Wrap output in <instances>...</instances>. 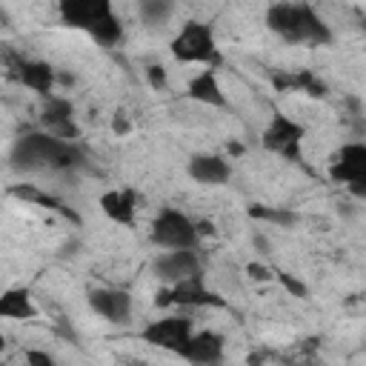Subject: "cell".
<instances>
[{"label": "cell", "mask_w": 366, "mask_h": 366, "mask_svg": "<svg viewBox=\"0 0 366 366\" xmlns=\"http://www.w3.org/2000/svg\"><path fill=\"white\" fill-rule=\"evenodd\" d=\"M329 177L335 183H346V186L363 180L366 177V143H346L335 154V160L329 166Z\"/></svg>", "instance_id": "12"}, {"label": "cell", "mask_w": 366, "mask_h": 366, "mask_svg": "<svg viewBox=\"0 0 366 366\" xmlns=\"http://www.w3.org/2000/svg\"><path fill=\"white\" fill-rule=\"evenodd\" d=\"M146 80H149V86H152L154 92H163V89L169 86V74H166V69L157 66V63L146 66Z\"/></svg>", "instance_id": "25"}, {"label": "cell", "mask_w": 366, "mask_h": 366, "mask_svg": "<svg viewBox=\"0 0 366 366\" xmlns=\"http://www.w3.org/2000/svg\"><path fill=\"white\" fill-rule=\"evenodd\" d=\"M149 237L157 249H166V252H180V249H197V223L177 212V209H160L157 217L152 220V229H149Z\"/></svg>", "instance_id": "4"}, {"label": "cell", "mask_w": 366, "mask_h": 366, "mask_svg": "<svg viewBox=\"0 0 366 366\" xmlns=\"http://www.w3.org/2000/svg\"><path fill=\"white\" fill-rule=\"evenodd\" d=\"M266 26L289 43L329 46L335 40L329 23L309 3H274V6H269Z\"/></svg>", "instance_id": "2"}, {"label": "cell", "mask_w": 366, "mask_h": 366, "mask_svg": "<svg viewBox=\"0 0 366 366\" xmlns=\"http://www.w3.org/2000/svg\"><path fill=\"white\" fill-rule=\"evenodd\" d=\"M11 160L17 169H54V172H69L83 166L86 154L77 143H69L57 134H43V132H29L17 137L11 149Z\"/></svg>", "instance_id": "1"}, {"label": "cell", "mask_w": 366, "mask_h": 366, "mask_svg": "<svg viewBox=\"0 0 366 366\" xmlns=\"http://www.w3.org/2000/svg\"><path fill=\"white\" fill-rule=\"evenodd\" d=\"M252 246H254L257 254H272V243H269V237H263L260 232L252 234Z\"/></svg>", "instance_id": "28"}, {"label": "cell", "mask_w": 366, "mask_h": 366, "mask_svg": "<svg viewBox=\"0 0 366 366\" xmlns=\"http://www.w3.org/2000/svg\"><path fill=\"white\" fill-rule=\"evenodd\" d=\"M306 366H315V363H306Z\"/></svg>", "instance_id": "36"}, {"label": "cell", "mask_w": 366, "mask_h": 366, "mask_svg": "<svg viewBox=\"0 0 366 366\" xmlns=\"http://www.w3.org/2000/svg\"><path fill=\"white\" fill-rule=\"evenodd\" d=\"M363 31H366V20H363Z\"/></svg>", "instance_id": "35"}, {"label": "cell", "mask_w": 366, "mask_h": 366, "mask_svg": "<svg viewBox=\"0 0 366 366\" xmlns=\"http://www.w3.org/2000/svg\"><path fill=\"white\" fill-rule=\"evenodd\" d=\"M217 229H214V223L212 220H200L197 223V234H214Z\"/></svg>", "instance_id": "31"}, {"label": "cell", "mask_w": 366, "mask_h": 366, "mask_svg": "<svg viewBox=\"0 0 366 366\" xmlns=\"http://www.w3.org/2000/svg\"><path fill=\"white\" fill-rule=\"evenodd\" d=\"M274 277H277V283H280L292 297H309L306 283H303V280H297L295 274H289V272H274Z\"/></svg>", "instance_id": "24"}, {"label": "cell", "mask_w": 366, "mask_h": 366, "mask_svg": "<svg viewBox=\"0 0 366 366\" xmlns=\"http://www.w3.org/2000/svg\"><path fill=\"white\" fill-rule=\"evenodd\" d=\"M355 197H360V200H366V177L363 180H357V183H352V186H346Z\"/></svg>", "instance_id": "30"}, {"label": "cell", "mask_w": 366, "mask_h": 366, "mask_svg": "<svg viewBox=\"0 0 366 366\" xmlns=\"http://www.w3.org/2000/svg\"><path fill=\"white\" fill-rule=\"evenodd\" d=\"M57 80H60L63 86H71V74H57Z\"/></svg>", "instance_id": "34"}, {"label": "cell", "mask_w": 366, "mask_h": 366, "mask_svg": "<svg viewBox=\"0 0 366 366\" xmlns=\"http://www.w3.org/2000/svg\"><path fill=\"white\" fill-rule=\"evenodd\" d=\"M183 357L189 363H194V366H220L223 363V337L217 332H212V329L194 332Z\"/></svg>", "instance_id": "14"}, {"label": "cell", "mask_w": 366, "mask_h": 366, "mask_svg": "<svg viewBox=\"0 0 366 366\" xmlns=\"http://www.w3.org/2000/svg\"><path fill=\"white\" fill-rule=\"evenodd\" d=\"M100 46H117L123 40V23L117 20V14L112 11L109 17H103L92 31H89Z\"/></svg>", "instance_id": "23"}, {"label": "cell", "mask_w": 366, "mask_h": 366, "mask_svg": "<svg viewBox=\"0 0 366 366\" xmlns=\"http://www.w3.org/2000/svg\"><path fill=\"white\" fill-rule=\"evenodd\" d=\"M172 11H174V6H172L169 0H140V3H137V14H140V20H143L146 26H160V23H166V20L172 17Z\"/></svg>", "instance_id": "22"}, {"label": "cell", "mask_w": 366, "mask_h": 366, "mask_svg": "<svg viewBox=\"0 0 366 366\" xmlns=\"http://www.w3.org/2000/svg\"><path fill=\"white\" fill-rule=\"evenodd\" d=\"M26 366H57V360L46 349H29L26 352Z\"/></svg>", "instance_id": "26"}, {"label": "cell", "mask_w": 366, "mask_h": 366, "mask_svg": "<svg viewBox=\"0 0 366 366\" xmlns=\"http://www.w3.org/2000/svg\"><path fill=\"white\" fill-rule=\"evenodd\" d=\"M186 172L194 183H203V186H223L232 177V166L220 154H194Z\"/></svg>", "instance_id": "13"}, {"label": "cell", "mask_w": 366, "mask_h": 366, "mask_svg": "<svg viewBox=\"0 0 366 366\" xmlns=\"http://www.w3.org/2000/svg\"><path fill=\"white\" fill-rule=\"evenodd\" d=\"M246 274H249L252 280H269V277H274L263 263H249V266H246Z\"/></svg>", "instance_id": "27"}, {"label": "cell", "mask_w": 366, "mask_h": 366, "mask_svg": "<svg viewBox=\"0 0 366 366\" xmlns=\"http://www.w3.org/2000/svg\"><path fill=\"white\" fill-rule=\"evenodd\" d=\"M246 363H249V366H260V363H263V355H260V352H254V355H249V357H246Z\"/></svg>", "instance_id": "32"}, {"label": "cell", "mask_w": 366, "mask_h": 366, "mask_svg": "<svg viewBox=\"0 0 366 366\" xmlns=\"http://www.w3.org/2000/svg\"><path fill=\"white\" fill-rule=\"evenodd\" d=\"M303 134H306V129L297 120H292L286 114H274L269 120V126L263 129L260 143H263L266 152H274V154H283L292 163H300L303 160V152H300Z\"/></svg>", "instance_id": "5"}, {"label": "cell", "mask_w": 366, "mask_h": 366, "mask_svg": "<svg viewBox=\"0 0 366 366\" xmlns=\"http://www.w3.org/2000/svg\"><path fill=\"white\" fill-rule=\"evenodd\" d=\"M229 154H243V146L240 143H229Z\"/></svg>", "instance_id": "33"}, {"label": "cell", "mask_w": 366, "mask_h": 366, "mask_svg": "<svg viewBox=\"0 0 366 366\" xmlns=\"http://www.w3.org/2000/svg\"><path fill=\"white\" fill-rule=\"evenodd\" d=\"M186 94H189L194 103H203V106H214V109L229 106V100H226V94H223L220 83H217L214 69H203L200 74H194V77L189 80V86H186Z\"/></svg>", "instance_id": "16"}, {"label": "cell", "mask_w": 366, "mask_h": 366, "mask_svg": "<svg viewBox=\"0 0 366 366\" xmlns=\"http://www.w3.org/2000/svg\"><path fill=\"white\" fill-rule=\"evenodd\" d=\"M249 217L274 223V226H280V229H292V226L297 223V212H292V209H286V206H249Z\"/></svg>", "instance_id": "21"}, {"label": "cell", "mask_w": 366, "mask_h": 366, "mask_svg": "<svg viewBox=\"0 0 366 366\" xmlns=\"http://www.w3.org/2000/svg\"><path fill=\"white\" fill-rule=\"evenodd\" d=\"M100 209L109 220L120 223V226H132L134 223V209H137V200H134V192L132 189H120V192H106L100 197Z\"/></svg>", "instance_id": "18"}, {"label": "cell", "mask_w": 366, "mask_h": 366, "mask_svg": "<svg viewBox=\"0 0 366 366\" xmlns=\"http://www.w3.org/2000/svg\"><path fill=\"white\" fill-rule=\"evenodd\" d=\"M272 86L277 92H303L309 97H326L329 94V86L312 71V69H297V71H289V74H272Z\"/></svg>", "instance_id": "15"}, {"label": "cell", "mask_w": 366, "mask_h": 366, "mask_svg": "<svg viewBox=\"0 0 366 366\" xmlns=\"http://www.w3.org/2000/svg\"><path fill=\"white\" fill-rule=\"evenodd\" d=\"M40 123L69 143H74L80 137V129L74 126V106L69 97H54V94L46 97V103L40 109Z\"/></svg>", "instance_id": "10"}, {"label": "cell", "mask_w": 366, "mask_h": 366, "mask_svg": "<svg viewBox=\"0 0 366 366\" xmlns=\"http://www.w3.org/2000/svg\"><path fill=\"white\" fill-rule=\"evenodd\" d=\"M17 77H20V83H23L26 89H31V92H37V94H46V97H51L49 92H51L54 83H57V71H54L51 63H46V60H20Z\"/></svg>", "instance_id": "17"}, {"label": "cell", "mask_w": 366, "mask_h": 366, "mask_svg": "<svg viewBox=\"0 0 366 366\" xmlns=\"http://www.w3.org/2000/svg\"><path fill=\"white\" fill-rule=\"evenodd\" d=\"M37 315L31 297L26 289H6L3 297H0V317H9V320H31Z\"/></svg>", "instance_id": "19"}, {"label": "cell", "mask_w": 366, "mask_h": 366, "mask_svg": "<svg viewBox=\"0 0 366 366\" xmlns=\"http://www.w3.org/2000/svg\"><path fill=\"white\" fill-rule=\"evenodd\" d=\"M114 9L109 0H63L60 3V17L66 26L86 29L92 31L103 17H109Z\"/></svg>", "instance_id": "11"}, {"label": "cell", "mask_w": 366, "mask_h": 366, "mask_svg": "<svg viewBox=\"0 0 366 366\" xmlns=\"http://www.w3.org/2000/svg\"><path fill=\"white\" fill-rule=\"evenodd\" d=\"M152 274L163 283V286H174L183 283L189 277L200 274V257L197 249H180V252H160L152 260Z\"/></svg>", "instance_id": "8"}, {"label": "cell", "mask_w": 366, "mask_h": 366, "mask_svg": "<svg viewBox=\"0 0 366 366\" xmlns=\"http://www.w3.org/2000/svg\"><path fill=\"white\" fill-rule=\"evenodd\" d=\"M112 129H114V134H129V120H126V114L123 112H117L114 117H112Z\"/></svg>", "instance_id": "29"}, {"label": "cell", "mask_w": 366, "mask_h": 366, "mask_svg": "<svg viewBox=\"0 0 366 366\" xmlns=\"http://www.w3.org/2000/svg\"><path fill=\"white\" fill-rule=\"evenodd\" d=\"M89 306L109 323H129L132 317V295L126 289H89Z\"/></svg>", "instance_id": "9"}, {"label": "cell", "mask_w": 366, "mask_h": 366, "mask_svg": "<svg viewBox=\"0 0 366 366\" xmlns=\"http://www.w3.org/2000/svg\"><path fill=\"white\" fill-rule=\"evenodd\" d=\"M9 194H14V197H20V200H31V203H37V206H43V209L60 212V214H66V217H71V220L77 223V214H74L71 209H66L57 197H51V194H46V192H40L37 186H29V183H23V186H11V189H9Z\"/></svg>", "instance_id": "20"}, {"label": "cell", "mask_w": 366, "mask_h": 366, "mask_svg": "<svg viewBox=\"0 0 366 366\" xmlns=\"http://www.w3.org/2000/svg\"><path fill=\"white\" fill-rule=\"evenodd\" d=\"M172 303H177V306H217V309L226 306V300L217 292H212L200 274L154 292V306H172Z\"/></svg>", "instance_id": "7"}, {"label": "cell", "mask_w": 366, "mask_h": 366, "mask_svg": "<svg viewBox=\"0 0 366 366\" xmlns=\"http://www.w3.org/2000/svg\"><path fill=\"white\" fill-rule=\"evenodd\" d=\"M169 49H172L174 60H180V63H206V66H220L223 63L212 26H206L200 20L183 23L180 31L172 37Z\"/></svg>", "instance_id": "3"}, {"label": "cell", "mask_w": 366, "mask_h": 366, "mask_svg": "<svg viewBox=\"0 0 366 366\" xmlns=\"http://www.w3.org/2000/svg\"><path fill=\"white\" fill-rule=\"evenodd\" d=\"M192 320L189 317H177V315H172V317H160V320H152L143 332H140V337L146 340V343H152V346H157V349H166V352H174V355H186V346H189V340H192Z\"/></svg>", "instance_id": "6"}]
</instances>
